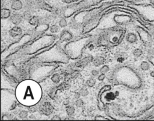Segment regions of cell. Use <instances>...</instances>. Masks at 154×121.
Listing matches in <instances>:
<instances>
[{
    "label": "cell",
    "instance_id": "obj_1",
    "mask_svg": "<svg viewBox=\"0 0 154 121\" xmlns=\"http://www.w3.org/2000/svg\"><path fill=\"white\" fill-rule=\"evenodd\" d=\"M134 8L145 20L149 22H154V5L142 4L135 5Z\"/></svg>",
    "mask_w": 154,
    "mask_h": 121
},
{
    "label": "cell",
    "instance_id": "obj_2",
    "mask_svg": "<svg viewBox=\"0 0 154 121\" xmlns=\"http://www.w3.org/2000/svg\"><path fill=\"white\" fill-rule=\"evenodd\" d=\"M137 31L140 35V39H141L143 44H144V45L147 47H151L153 40L151 34L149 33L148 31L141 27H138L137 29Z\"/></svg>",
    "mask_w": 154,
    "mask_h": 121
},
{
    "label": "cell",
    "instance_id": "obj_3",
    "mask_svg": "<svg viewBox=\"0 0 154 121\" xmlns=\"http://www.w3.org/2000/svg\"><path fill=\"white\" fill-rule=\"evenodd\" d=\"M40 110L45 114L48 115L53 111V107L49 102H45L40 108Z\"/></svg>",
    "mask_w": 154,
    "mask_h": 121
},
{
    "label": "cell",
    "instance_id": "obj_4",
    "mask_svg": "<svg viewBox=\"0 0 154 121\" xmlns=\"http://www.w3.org/2000/svg\"><path fill=\"white\" fill-rule=\"evenodd\" d=\"M22 30L20 27L18 26H15L14 27L12 28L9 31V34L11 37H15L16 36H20L22 34Z\"/></svg>",
    "mask_w": 154,
    "mask_h": 121
},
{
    "label": "cell",
    "instance_id": "obj_5",
    "mask_svg": "<svg viewBox=\"0 0 154 121\" xmlns=\"http://www.w3.org/2000/svg\"><path fill=\"white\" fill-rule=\"evenodd\" d=\"M22 17L21 15L19 14H14L10 18V20L13 24L18 25L22 21Z\"/></svg>",
    "mask_w": 154,
    "mask_h": 121
},
{
    "label": "cell",
    "instance_id": "obj_6",
    "mask_svg": "<svg viewBox=\"0 0 154 121\" xmlns=\"http://www.w3.org/2000/svg\"><path fill=\"white\" fill-rule=\"evenodd\" d=\"M11 8L14 10H20L22 8V3L20 0H14L12 3Z\"/></svg>",
    "mask_w": 154,
    "mask_h": 121
},
{
    "label": "cell",
    "instance_id": "obj_7",
    "mask_svg": "<svg viewBox=\"0 0 154 121\" xmlns=\"http://www.w3.org/2000/svg\"><path fill=\"white\" fill-rule=\"evenodd\" d=\"M126 40L130 44H133V43L136 42L138 40V39H137V36L135 34L132 33H130L127 35Z\"/></svg>",
    "mask_w": 154,
    "mask_h": 121
},
{
    "label": "cell",
    "instance_id": "obj_8",
    "mask_svg": "<svg viewBox=\"0 0 154 121\" xmlns=\"http://www.w3.org/2000/svg\"><path fill=\"white\" fill-rule=\"evenodd\" d=\"M104 62H105V59L102 57L99 56L95 57V59L93 60V65L96 66H99L102 65L104 64Z\"/></svg>",
    "mask_w": 154,
    "mask_h": 121
},
{
    "label": "cell",
    "instance_id": "obj_9",
    "mask_svg": "<svg viewBox=\"0 0 154 121\" xmlns=\"http://www.w3.org/2000/svg\"><path fill=\"white\" fill-rule=\"evenodd\" d=\"M147 58L148 59V61H149L152 65L154 66V50L153 49L149 50L148 51Z\"/></svg>",
    "mask_w": 154,
    "mask_h": 121
},
{
    "label": "cell",
    "instance_id": "obj_10",
    "mask_svg": "<svg viewBox=\"0 0 154 121\" xmlns=\"http://www.w3.org/2000/svg\"><path fill=\"white\" fill-rule=\"evenodd\" d=\"M10 16V10L7 9H3L1 10V18L7 19Z\"/></svg>",
    "mask_w": 154,
    "mask_h": 121
},
{
    "label": "cell",
    "instance_id": "obj_11",
    "mask_svg": "<svg viewBox=\"0 0 154 121\" xmlns=\"http://www.w3.org/2000/svg\"><path fill=\"white\" fill-rule=\"evenodd\" d=\"M72 35L68 31H64L61 36V40L62 41H66L71 39Z\"/></svg>",
    "mask_w": 154,
    "mask_h": 121
},
{
    "label": "cell",
    "instance_id": "obj_12",
    "mask_svg": "<svg viewBox=\"0 0 154 121\" xmlns=\"http://www.w3.org/2000/svg\"><path fill=\"white\" fill-rule=\"evenodd\" d=\"M140 67H141V69L143 71H147V70L150 69V65L147 62H143L141 63Z\"/></svg>",
    "mask_w": 154,
    "mask_h": 121
},
{
    "label": "cell",
    "instance_id": "obj_13",
    "mask_svg": "<svg viewBox=\"0 0 154 121\" xmlns=\"http://www.w3.org/2000/svg\"><path fill=\"white\" fill-rule=\"evenodd\" d=\"M96 84V80L93 78H90L87 81V85L90 87H92L94 86Z\"/></svg>",
    "mask_w": 154,
    "mask_h": 121
},
{
    "label": "cell",
    "instance_id": "obj_14",
    "mask_svg": "<svg viewBox=\"0 0 154 121\" xmlns=\"http://www.w3.org/2000/svg\"><path fill=\"white\" fill-rule=\"evenodd\" d=\"M66 113L69 116H73L75 113V108L74 107H72V106H69V107H67L66 108Z\"/></svg>",
    "mask_w": 154,
    "mask_h": 121
},
{
    "label": "cell",
    "instance_id": "obj_15",
    "mask_svg": "<svg viewBox=\"0 0 154 121\" xmlns=\"http://www.w3.org/2000/svg\"><path fill=\"white\" fill-rule=\"evenodd\" d=\"M143 54V51L140 48H137L134 50L133 51V55L135 57H140Z\"/></svg>",
    "mask_w": 154,
    "mask_h": 121
},
{
    "label": "cell",
    "instance_id": "obj_16",
    "mask_svg": "<svg viewBox=\"0 0 154 121\" xmlns=\"http://www.w3.org/2000/svg\"><path fill=\"white\" fill-rule=\"evenodd\" d=\"M39 18L37 16H33L29 20V23L32 25H36L38 24Z\"/></svg>",
    "mask_w": 154,
    "mask_h": 121
},
{
    "label": "cell",
    "instance_id": "obj_17",
    "mask_svg": "<svg viewBox=\"0 0 154 121\" xmlns=\"http://www.w3.org/2000/svg\"><path fill=\"white\" fill-rule=\"evenodd\" d=\"M51 80L54 83H59L60 80V75L58 74H55L53 75V77L51 78Z\"/></svg>",
    "mask_w": 154,
    "mask_h": 121
},
{
    "label": "cell",
    "instance_id": "obj_18",
    "mask_svg": "<svg viewBox=\"0 0 154 121\" xmlns=\"http://www.w3.org/2000/svg\"><path fill=\"white\" fill-rule=\"evenodd\" d=\"M28 115V112L27 111L23 110V111H21L20 113H19V118H21V119H25L26 117H27Z\"/></svg>",
    "mask_w": 154,
    "mask_h": 121
},
{
    "label": "cell",
    "instance_id": "obj_19",
    "mask_svg": "<svg viewBox=\"0 0 154 121\" xmlns=\"http://www.w3.org/2000/svg\"><path fill=\"white\" fill-rule=\"evenodd\" d=\"M67 25H68V22H67L66 20L65 19L62 18L60 19V21H59V26L60 27H66L67 26Z\"/></svg>",
    "mask_w": 154,
    "mask_h": 121
},
{
    "label": "cell",
    "instance_id": "obj_20",
    "mask_svg": "<svg viewBox=\"0 0 154 121\" xmlns=\"http://www.w3.org/2000/svg\"><path fill=\"white\" fill-rule=\"evenodd\" d=\"M23 16L24 19H25V20H28V21L32 18L31 13L29 12H25L24 13L23 16Z\"/></svg>",
    "mask_w": 154,
    "mask_h": 121
},
{
    "label": "cell",
    "instance_id": "obj_21",
    "mask_svg": "<svg viewBox=\"0 0 154 121\" xmlns=\"http://www.w3.org/2000/svg\"><path fill=\"white\" fill-rule=\"evenodd\" d=\"M110 70V68L107 65H104L103 66L102 68L100 69V72L102 74H105Z\"/></svg>",
    "mask_w": 154,
    "mask_h": 121
},
{
    "label": "cell",
    "instance_id": "obj_22",
    "mask_svg": "<svg viewBox=\"0 0 154 121\" xmlns=\"http://www.w3.org/2000/svg\"><path fill=\"white\" fill-rule=\"evenodd\" d=\"M59 30V27L56 25H54L53 26H51V27L50 28V31L51 33H57Z\"/></svg>",
    "mask_w": 154,
    "mask_h": 121
},
{
    "label": "cell",
    "instance_id": "obj_23",
    "mask_svg": "<svg viewBox=\"0 0 154 121\" xmlns=\"http://www.w3.org/2000/svg\"><path fill=\"white\" fill-rule=\"evenodd\" d=\"M81 96H86L89 94V91L87 90V89H82L79 92Z\"/></svg>",
    "mask_w": 154,
    "mask_h": 121
},
{
    "label": "cell",
    "instance_id": "obj_24",
    "mask_svg": "<svg viewBox=\"0 0 154 121\" xmlns=\"http://www.w3.org/2000/svg\"><path fill=\"white\" fill-rule=\"evenodd\" d=\"M83 104H84L83 101L81 99H78L75 102V105L77 107H78V108H80V107H81L83 105Z\"/></svg>",
    "mask_w": 154,
    "mask_h": 121
},
{
    "label": "cell",
    "instance_id": "obj_25",
    "mask_svg": "<svg viewBox=\"0 0 154 121\" xmlns=\"http://www.w3.org/2000/svg\"><path fill=\"white\" fill-rule=\"evenodd\" d=\"M105 75L104 74H102L101 73V74L98 77V80L99 81H103L104 79H105Z\"/></svg>",
    "mask_w": 154,
    "mask_h": 121
},
{
    "label": "cell",
    "instance_id": "obj_26",
    "mask_svg": "<svg viewBox=\"0 0 154 121\" xmlns=\"http://www.w3.org/2000/svg\"><path fill=\"white\" fill-rule=\"evenodd\" d=\"M28 110H29V111L31 112V113H33V112L36 111V107H30V108H28Z\"/></svg>",
    "mask_w": 154,
    "mask_h": 121
},
{
    "label": "cell",
    "instance_id": "obj_27",
    "mask_svg": "<svg viewBox=\"0 0 154 121\" xmlns=\"http://www.w3.org/2000/svg\"><path fill=\"white\" fill-rule=\"evenodd\" d=\"M92 74L93 75L95 76H95H97L99 74V71H97V70H96V69L93 70V71H92Z\"/></svg>",
    "mask_w": 154,
    "mask_h": 121
},
{
    "label": "cell",
    "instance_id": "obj_28",
    "mask_svg": "<svg viewBox=\"0 0 154 121\" xmlns=\"http://www.w3.org/2000/svg\"><path fill=\"white\" fill-rule=\"evenodd\" d=\"M52 119L53 120H60V118L59 116H57V115H55L54 116H53V117L52 118Z\"/></svg>",
    "mask_w": 154,
    "mask_h": 121
},
{
    "label": "cell",
    "instance_id": "obj_29",
    "mask_svg": "<svg viewBox=\"0 0 154 121\" xmlns=\"http://www.w3.org/2000/svg\"><path fill=\"white\" fill-rule=\"evenodd\" d=\"M80 96H81V95H80V93H76L75 94V98H77V99H79Z\"/></svg>",
    "mask_w": 154,
    "mask_h": 121
},
{
    "label": "cell",
    "instance_id": "obj_30",
    "mask_svg": "<svg viewBox=\"0 0 154 121\" xmlns=\"http://www.w3.org/2000/svg\"><path fill=\"white\" fill-rule=\"evenodd\" d=\"M150 75V76L152 77H154V71H153L152 72H151Z\"/></svg>",
    "mask_w": 154,
    "mask_h": 121
},
{
    "label": "cell",
    "instance_id": "obj_31",
    "mask_svg": "<svg viewBox=\"0 0 154 121\" xmlns=\"http://www.w3.org/2000/svg\"><path fill=\"white\" fill-rule=\"evenodd\" d=\"M149 1H150V3L151 4L154 5V0H149Z\"/></svg>",
    "mask_w": 154,
    "mask_h": 121
},
{
    "label": "cell",
    "instance_id": "obj_32",
    "mask_svg": "<svg viewBox=\"0 0 154 121\" xmlns=\"http://www.w3.org/2000/svg\"><path fill=\"white\" fill-rule=\"evenodd\" d=\"M30 118H31V119H35V116H30Z\"/></svg>",
    "mask_w": 154,
    "mask_h": 121
},
{
    "label": "cell",
    "instance_id": "obj_33",
    "mask_svg": "<svg viewBox=\"0 0 154 121\" xmlns=\"http://www.w3.org/2000/svg\"><path fill=\"white\" fill-rule=\"evenodd\" d=\"M153 41H154V34H153Z\"/></svg>",
    "mask_w": 154,
    "mask_h": 121
}]
</instances>
